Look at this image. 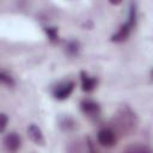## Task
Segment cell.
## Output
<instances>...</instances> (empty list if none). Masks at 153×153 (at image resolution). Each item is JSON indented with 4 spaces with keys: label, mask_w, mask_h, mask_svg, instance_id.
<instances>
[{
    "label": "cell",
    "mask_w": 153,
    "mask_h": 153,
    "mask_svg": "<svg viewBox=\"0 0 153 153\" xmlns=\"http://www.w3.org/2000/svg\"><path fill=\"white\" fill-rule=\"evenodd\" d=\"M97 139H98V142L104 146V147H112L115 143H116V135H115V131L109 129V128H105V129H102L98 131V135H97Z\"/></svg>",
    "instance_id": "obj_1"
},
{
    "label": "cell",
    "mask_w": 153,
    "mask_h": 153,
    "mask_svg": "<svg viewBox=\"0 0 153 153\" xmlns=\"http://www.w3.org/2000/svg\"><path fill=\"white\" fill-rule=\"evenodd\" d=\"M134 22H135V11H134V8H131V12H130V19H129V22H128L126 25H123L116 35H114V36H112V41H116V42L124 41V39L128 37V35H129V32H130V27L133 26Z\"/></svg>",
    "instance_id": "obj_2"
},
{
    "label": "cell",
    "mask_w": 153,
    "mask_h": 153,
    "mask_svg": "<svg viewBox=\"0 0 153 153\" xmlns=\"http://www.w3.org/2000/svg\"><path fill=\"white\" fill-rule=\"evenodd\" d=\"M4 146L7 151L16 152L22 146V140L16 133H10L4 137Z\"/></svg>",
    "instance_id": "obj_3"
},
{
    "label": "cell",
    "mask_w": 153,
    "mask_h": 153,
    "mask_svg": "<svg viewBox=\"0 0 153 153\" xmlns=\"http://www.w3.org/2000/svg\"><path fill=\"white\" fill-rule=\"evenodd\" d=\"M27 134L29 137L36 143V145H43L44 143V139H43V134L42 130L36 126V124H30L27 128Z\"/></svg>",
    "instance_id": "obj_4"
},
{
    "label": "cell",
    "mask_w": 153,
    "mask_h": 153,
    "mask_svg": "<svg viewBox=\"0 0 153 153\" xmlns=\"http://www.w3.org/2000/svg\"><path fill=\"white\" fill-rule=\"evenodd\" d=\"M73 88H74V84L73 82H66L65 85H62V86H60V87H57L55 90L54 96L57 99H65L72 93Z\"/></svg>",
    "instance_id": "obj_5"
},
{
    "label": "cell",
    "mask_w": 153,
    "mask_h": 153,
    "mask_svg": "<svg viewBox=\"0 0 153 153\" xmlns=\"http://www.w3.org/2000/svg\"><path fill=\"white\" fill-rule=\"evenodd\" d=\"M81 110L85 114H90V115H94L99 111V106L97 103L92 102V100H84L81 103Z\"/></svg>",
    "instance_id": "obj_6"
},
{
    "label": "cell",
    "mask_w": 153,
    "mask_h": 153,
    "mask_svg": "<svg viewBox=\"0 0 153 153\" xmlns=\"http://www.w3.org/2000/svg\"><path fill=\"white\" fill-rule=\"evenodd\" d=\"M96 86V80L92 79V78H88V76H82V90L84 91H92Z\"/></svg>",
    "instance_id": "obj_7"
},
{
    "label": "cell",
    "mask_w": 153,
    "mask_h": 153,
    "mask_svg": "<svg viewBox=\"0 0 153 153\" xmlns=\"http://www.w3.org/2000/svg\"><path fill=\"white\" fill-rule=\"evenodd\" d=\"M0 79H1V82L4 85H7V86H13L14 85V81H13L12 76L8 75V74H6L5 72H1L0 73Z\"/></svg>",
    "instance_id": "obj_8"
},
{
    "label": "cell",
    "mask_w": 153,
    "mask_h": 153,
    "mask_svg": "<svg viewBox=\"0 0 153 153\" xmlns=\"http://www.w3.org/2000/svg\"><path fill=\"white\" fill-rule=\"evenodd\" d=\"M67 50H68V53H69V54H72V55L76 54V53H78V50H79L78 44H76L75 42L69 43V44H68V47H67Z\"/></svg>",
    "instance_id": "obj_9"
},
{
    "label": "cell",
    "mask_w": 153,
    "mask_h": 153,
    "mask_svg": "<svg viewBox=\"0 0 153 153\" xmlns=\"http://www.w3.org/2000/svg\"><path fill=\"white\" fill-rule=\"evenodd\" d=\"M126 151H129V152H149L151 149L149 148H147V147H128V148H126Z\"/></svg>",
    "instance_id": "obj_10"
},
{
    "label": "cell",
    "mask_w": 153,
    "mask_h": 153,
    "mask_svg": "<svg viewBox=\"0 0 153 153\" xmlns=\"http://www.w3.org/2000/svg\"><path fill=\"white\" fill-rule=\"evenodd\" d=\"M0 118H1V122H0V130L4 131L5 128H6V126H7V121H8V120H7V116H6L5 114H1Z\"/></svg>",
    "instance_id": "obj_11"
},
{
    "label": "cell",
    "mask_w": 153,
    "mask_h": 153,
    "mask_svg": "<svg viewBox=\"0 0 153 153\" xmlns=\"http://www.w3.org/2000/svg\"><path fill=\"white\" fill-rule=\"evenodd\" d=\"M109 1H110V4H112V5H118V4L122 2V0H109Z\"/></svg>",
    "instance_id": "obj_12"
}]
</instances>
